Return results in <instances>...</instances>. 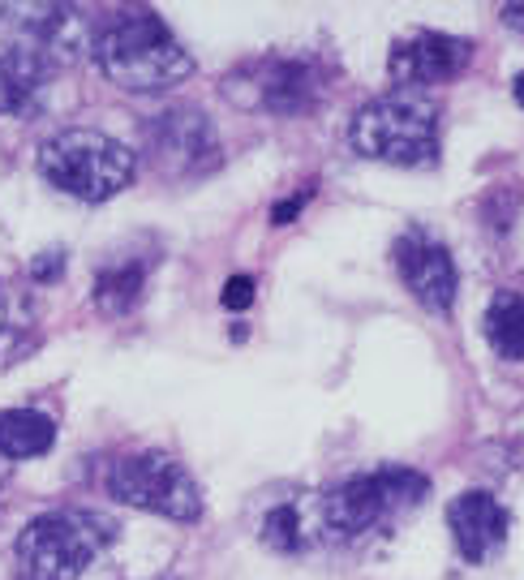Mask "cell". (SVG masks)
<instances>
[{
	"instance_id": "1",
	"label": "cell",
	"mask_w": 524,
	"mask_h": 580,
	"mask_svg": "<svg viewBox=\"0 0 524 580\" xmlns=\"http://www.w3.org/2000/svg\"><path fill=\"white\" fill-rule=\"evenodd\" d=\"M95 61L112 86L134 95H155L194 74V56L181 48V39L168 31L155 13H121L95 39Z\"/></svg>"
},
{
	"instance_id": "2",
	"label": "cell",
	"mask_w": 524,
	"mask_h": 580,
	"mask_svg": "<svg viewBox=\"0 0 524 580\" xmlns=\"http://www.w3.org/2000/svg\"><path fill=\"white\" fill-rule=\"evenodd\" d=\"M426 477L413 469H374L314 499L318 533L327 542H353L391 525L426 499Z\"/></svg>"
},
{
	"instance_id": "3",
	"label": "cell",
	"mask_w": 524,
	"mask_h": 580,
	"mask_svg": "<svg viewBox=\"0 0 524 580\" xmlns=\"http://www.w3.org/2000/svg\"><path fill=\"white\" fill-rule=\"evenodd\" d=\"M353 147L366 159L421 168L439 155V108L421 91H391L361 104L353 116Z\"/></svg>"
},
{
	"instance_id": "4",
	"label": "cell",
	"mask_w": 524,
	"mask_h": 580,
	"mask_svg": "<svg viewBox=\"0 0 524 580\" xmlns=\"http://www.w3.org/2000/svg\"><path fill=\"white\" fill-rule=\"evenodd\" d=\"M116 525L99 512H43L18 533L13 559L26 580H78L104 555Z\"/></svg>"
},
{
	"instance_id": "5",
	"label": "cell",
	"mask_w": 524,
	"mask_h": 580,
	"mask_svg": "<svg viewBox=\"0 0 524 580\" xmlns=\"http://www.w3.org/2000/svg\"><path fill=\"white\" fill-rule=\"evenodd\" d=\"M39 172L82 202H104L134 181V151L104 129H61L39 147Z\"/></svg>"
},
{
	"instance_id": "6",
	"label": "cell",
	"mask_w": 524,
	"mask_h": 580,
	"mask_svg": "<svg viewBox=\"0 0 524 580\" xmlns=\"http://www.w3.org/2000/svg\"><path fill=\"white\" fill-rule=\"evenodd\" d=\"M108 490L129 507L168 516V520H198L202 516V495L198 482L189 477L181 460L164 452H138L112 464Z\"/></svg>"
},
{
	"instance_id": "7",
	"label": "cell",
	"mask_w": 524,
	"mask_h": 580,
	"mask_svg": "<svg viewBox=\"0 0 524 580\" xmlns=\"http://www.w3.org/2000/svg\"><path fill=\"white\" fill-rule=\"evenodd\" d=\"M142 151L164 177H198L220 164V138L207 112L198 108H164L142 129Z\"/></svg>"
},
{
	"instance_id": "8",
	"label": "cell",
	"mask_w": 524,
	"mask_h": 580,
	"mask_svg": "<svg viewBox=\"0 0 524 580\" xmlns=\"http://www.w3.org/2000/svg\"><path fill=\"white\" fill-rule=\"evenodd\" d=\"M0 26L13 35V48L35 52L52 69L74 65L86 48H95L91 22L78 5H5Z\"/></svg>"
},
{
	"instance_id": "9",
	"label": "cell",
	"mask_w": 524,
	"mask_h": 580,
	"mask_svg": "<svg viewBox=\"0 0 524 580\" xmlns=\"http://www.w3.org/2000/svg\"><path fill=\"white\" fill-rule=\"evenodd\" d=\"M473 61V43L469 39H456V35H417V39H404L391 48V78L404 82V91H421V86H434V82H451L464 65Z\"/></svg>"
},
{
	"instance_id": "10",
	"label": "cell",
	"mask_w": 524,
	"mask_h": 580,
	"mask_svg": "<svg viewBox=\"0 0 524 580\" xmlns=\"http://www.w3.org/2000/svg\"><path fill=\"white\" fill-rule=\"evenodd\" d=\"M396 271L426 310H434V314L451 310V301H456V263H451V254L443 245L409 232V237L396 241Z\"/></svg>"
},
{
	"instance_id": "11",
	"label": "cell",
	"mask_w": 524,
	"mask_h": 580,
	"mask_svg": "<svg viewBox=\"0 0 524 580\" xmlns=\"http://www.w3.org/2000/svg\"><path fill=\"white\" fill-rule=\"evenodd\" d=\"M447 525H451V538H456L460 555L469 563H486L507 542V512L490 490H464L460 499H451Z\"/></svg>"
},
{
	"instance_id": "12",
	"label": "cell",
	"mask_w": 524,
	"mask_h": 580,
	"mask_svg": "<svg viewBox=\"0 0 524 580\" xmlns=\"http://www.w3.org/2000/svg\"><path fill=\"white\" fill-rule=\"evenodd\" d=\"M48 91H52L48 61H39L35 52H22V48L0 52V116L31 121L48 104Z\"/></svg>"
},
{
	"instance_id": "13",
	"label": "cell",
	"mask_w": 524,
	"mask_h": 580,
	"mask_svg": "<svg viewBox=\"0 0 524 580\" xmlns=\"http://www.w3.org/2000/svg\"><path fill=\"white\" fill-rule=\"evenodd\" d=\"M262 104L280 116H301L318 104V78L310 65L280 61L262 74Z\"/></svg>"
},
{
	"instance_id": "14",
	"label": "cell",
	"mask_w": 524,
	"mask_h": 580,
	"mask_svg": "<svg viewBox=\"0 0 524 580\" xmlns=\"http://www.w3.org/2000/svg\"><path fill=\"white\" fill-rule=\"evenodd\" d=\"M39 348V314L18 288H0V370Z\"/></svg>"
},
{
	"instance_id": "15",
	"label": "cell",
	"mask_w": 524,
	"mask_h": 580,
	"mask_svg": "<svg viewBox=\"0 0 524 580\" xmlns=\"http://www.w3.org/2000/svg\"><path fill=\"white\" fill-rule=\"evenodd\" d=\"M56 443V422L39 409H9L0 413V456L5 460H31L43 456Z\"/></svg>"
},
{
	"instance_id": "16",
	"label": "cell",
	"mask_w": 524,
	"mask_h": 580,
	"mask_svg": "<svg viewBox=\"0 0 524 580\" xmlns=\"http://www.w3.org/2000/svg\"><path fill=\"white\" fill-rule=\"evenodd\" d=\"M486 336H490V348L503 361H524V297L520 293L503 288V293L490 297Z\"/></svg>"
},
{
	"instance_id": "17",
	"label": "cell",
	"mask_w": 524,
	"mask_h": 580,
	"mask_svg": "<svg viewBox=\"0 0 524 580\" xmlns=\"http://www.w3.org/2000/svg\"><path fill=\"white\" fill-rule=\"evenodd\" d=\"M262 538H267V546H275V550H305L314 538H323V533H318L314 503L310 507H301V503L271 507L267 520H262Z\"/></svg>"
},
{
	"instance_id": "18",
	"label": "cell",
	"mask_w": 524,
	"mask_h": 580,
	"mask_svg": "<svg viewBox=\"0 0 524 580\" xmlns=\"http://www.w3.org/2000/svg\"><path fill=\"white\" fill-rule=\"evenodd\" d=\"M142 284H147V267H142V263L108 267L104 275H99V288H95L99 310H104V314H125L142 297Z\"/></svg>"
},
{
	"instance_id": "19",
	"label": "cell",
	"mask_w": 524,
	"mask_h": 580,
	"mask_svg": "<svg viewBox=\"0 0 524 580\" xmlns=\"http://www.w3.org/2000/svg\"><path fill=\"white\" fill-rule=\"evenodd\" d=\"M220 301H224V310H245L254 301V280L250 275H232V280L224 284Z\"/></svg>"
},
{
	"instance_id": "20",
	"label": "cell",
	"mask_w": 524,
	"mask_h": 580,
	"mask_svg": "<svg viewBox=\"0 0 524 580\" xmlns=\"http://www.w3.org/2000/svg\"><path fill=\"white\" fill-rule=\"evenodd\" d=\"M61 267H65V258H61V250H48L43 258H35L31 263V275L43 284V280H52V275H61Z\"/></svg>"
},
{
	"instance_id": "21",
	"label": "cell",
	"mask_w": 524,
	"mask_h": 580,
	"mask_svg": "<svg viewBox=\"0 0 524 580\" xmlns=\"http://www.w3.org/2000/svg\"><path fill=\"white\" fill-rule=\"evenodd\" d=\"M297 211H301V198H288V202H280V207L271 211V220H275V224H288Z\"/></svg>"
},
{
	"instance_id": "22",
	"label": "cell",
	"mask_w": 524,
	"mask_h": 580,
	"mask_svg": "<svg viewBox=\"0 0 524 580\" xmlns=\"http://www.w3.org/2000/svg\"><path fill=\"white\" fill-rule=\"evenodd\" d=\"M503 22L507 26H520V31H524V5H503Z\"/></svg>"
},
{
	"instance_id": "23",
	"label": "cell",
	"mask_w": 524,
	"mask_h": 580,
	"mask_svg": "<svg viewBox=\"0 0 524 580\" xmlns=\"http://www.w3.org/2000/svg\"><path fill=\"white\" fill-rule=\"evenodd\" d=\"M512 91H516V104L524 108V74H516V82H512Z\"/></svg>"
},
{
	"instance_id": "24",
	"label": "cell",
	"mask_w": 524,
	"mask_h": 580,
	"mask_svg": "<svg viewBox=\"0 0 524 580\" xmlns=\"http://www.w3.org/2000/svg\"><path fill=\"white\" fill-rule=\"evenodd\" d=\"M5 482H9V460L0 456V490H5Z\"/></svg>"
}]
</instances>
